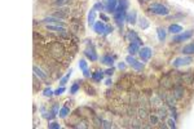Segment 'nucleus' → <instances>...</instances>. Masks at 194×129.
Masks as SVG:
<instances>
[{"mask_svg":"<svg viewBox=\"0 0 194 129\" xmlns=\"http://www.w3.org/2000/svg\"><path fill=\"white\" fill-rule=\"evenodd\" d=\"M168 32H171L172 35H176V34H180V32H183V27H181L180 25H176V23H174V25H170V27H168Z\"/></svg>","mask_w":194,"mask_h":129,"instance_id":"20","label":"nucleus"},{"mask_svg":"<svg viewBox=\"0 0 194 129\" xmlns=\"http://www.w3.org/2000/svg\"><path fill=\"white\" fill-rule=\"evenodd\" d=\"M148 119H149V123L152 124V127H157V124L161 123V122H159V120H161V119L158 118V115L155 114V112H153V114H149V118H148Z\"/></svg>","mask_w":194,"mask_h":129,"instance_id":"23","label":"nucleus"},{"mask_svg":"<svg viewBox=\"0 0 194 129\" xmlns=\"http://www.w3.org/2000/svg\"><path fill=\"white\" fill-rule=\"evenodd\" d=\"M32 70H34V72H35V75H36L38 77H39V80L47 81V79H48V74H47V72H44V71H43L40 67H38L36 64H34Z\"/></svg>","mask_w":194,"mask_h":129,"instance_id":"13","label":"nucleus"},{"mask_svg":"<svg viewBox=\"0 0 194 129\" xmlns=\"http://www.w3.org/2000/svg\"><path fill=\"white\" fill-rule=\"evenodd\" d=\"M48 128H51V129H60V128H61V125H60L58 123H56V122H51L48 124Z\"/></svg>","mask_w":194,"mask_h":129,"instance_id":"40","label":"nucleus"},{"mask_svg":"<svg viewBox=\"0 0 194 129\" xmlns=\"http://www.w3.org/2000/svg\"><path fill=\"white\" fill-rule=\"evenodd\" d=\"M71 72H72V70H70L61 80H60V85H61V87H65V85H66V83L69 81V79H70V76H71Z\"/></svg>","mask_w":194,"mask_h":129,"instance_id":"32","label":"nucleus"},{"mask_svg":"<svg viewBox=\"0 0 194 129\" xmlns=\"http://www.w3.org/2000/svg\"><path fill=\"white\" fill-rule=\"evenodd\" d=\"M105 84L107 85V87H111V85H113V81H111V79H107V80L105 81Z\"/></svg>","mask_w":194,"mask_h":129,"instance_id":"48","label":"nucleus"},{"mask_svg":"<svg viewBox=\"0 0 194 129\" xmlns=\"http://www.w3.org/2000/svg\"><path fill=\"white\" fill-rule=\"evenodd\" d=\"M110 96H111V97H113V90H107V92H106V97H107V98H109Z\"/></svg>","mask_w":194,"mask_h":129,"instance_id":"50","label":"nucleus"},{"mask_svg":"<svg viewBox=\"0 0 194 129\" xmlns=\"http://www.w3.org/2000/svg\"><path fill=\"white\" fill-rule=\"evenodd\" d=\"M79 68L82 71H84V70H87L88 68V63L85 62V59H80V62H79Z\"/></svg>","mask_w":194,"mask_h":129,"instance_id":"37","label":"nucleus"},{"mask_svg":"<svg viewBox=\"0 0 194 129\" xmlns=\"http://www.w3.org/2000/svg\"><path fill=\"white\" fill-rule=\"evenodd\" d=\"M118 68H119V70H124V68H126V63L119 62V63H118Z\"/></svg>","mask_w":194,"mask_h":129,"instance_id":"46","label":"nucleus"},{"mask_svg":"<svg viewBox=\"0 0 194 129\" xmlns=\"http://www.w3.org/2000/svg\"><path fill=\"white\" fill-rule=\"evenodd\" d=\"M100 17H101V20L103 21V22H109V17H107V16L105 14V13H101Z\"/></svg>","mask_w":194,"mask_h":129,"instance_id":"45","label":"nucleus"},{"mask_svg":"<svg viewBox=\"0 0 194 129\" xmlns=\"http://www.w3.org/2000/svg\"><path fill=\"white\" fill-rule=\"evenodd\" d=\"M105 28H106V25L102 23L101 21H98V22H96L93 25V30L97 34H105Z\"/></svg>","mask_w":194,"mask_h":129,"instance_id":"16","label":"nucleus"},{"mask_svg":"<svg viewBox=\"0 0 194 129\" xmlns=\"http://www.w3.org/2000/svg\"><path fill=\"white\" fill-rule=\"evenodd\" d=\"M150 106L153 107V110H158L159 107L163 106V101L161 100V97L158 94H154V96L150 98Z\"/></svg>","mask_w":194,"mask_h":129,"instance_id":"10","label":"nucleus"},{"mask_svg":"<svg viewBox=\"0 0 194 129\" xmlns=\"http://www.w3.org/2000/svg\"><path fill=\"white\" fill-rule=\"evenodd\" d=\"M185 93H186V88H185L184 85H174V90H172V94H174V97H175L177 101L183 100V98L185 97Z\"/></svg>","mask_w":194,"mask_h":129,"instance_id":"3","label":"nucleus"},{"mask_svg":"<svg viewBox=\"0 0 194 129\" xmlns=\"http://www.w3.org/2000/svg\"><path fill=\"white\" fill-rule=\"evenodd\" d=\"M84 56L88 59H91V61H97V59H98V57H97V54H96V52H94V49H85L84 50Z\"/></svg>","mask_w":194,"mask_h":129,"instance_id":"17","label":"nucleus"},{"mask_svg":"<svg viewBox=\"0 0 194 129\" xmlns=\"http://www.w3.org/2000/svg\"><path fill=\"white\" fill-rule=\"evenodd\" d=\"M51 112L53 114L54 116H56V115H58V112H60V103L54 102V105L52 106V110H51Z\"/></svg>","mask_w":194,"mask_h":129,"instance_id":"35","label":"nucleus"},{"mask_svg":"<svg viewBox=\"0 0 194 129\" xmlns=\"http://www.w3.org/2000/svg\"><path fill=\"white\" fill-rule=\"evenodd\" d=\"M139 54H140V58L142 59V62H148L153 56V50L149 46H142L139 50Z\"/></svg>","mask_w":194,"mask_h":129,"instance_id":"4","label":"nucleus"},{"mask_svg":"<svg viewBox=\"0 0 194 129\" xmlns=\"http://www.w3.org/2000/svg\"><path fill=\"white\" fill-rule=\"evenodd\" d=\"M181 52L185 54V56H189V54H194V41L190 43V44L185 45L183 49H181Z\"/></svg>","mask_w":194,"mask_h":129,"instance_id":"21","label":"nucleus"},{"mask_svg":"<svg viewBox=\"0 0 194 129\" xmlns=\"http://www.w3.org/2000/svg\"><path fill=\"white\" fill-rule=\"evenodd\" d=\"M70 114V109L69 107H66V106H63L61 110H60V112H58V115H60V118H62V119H65L66 116Z\"/></svg>","mask_w":194,"mask_h":129,"instance_id":"31","label":"nucleus"},{"mask_svg":"<svg viewBox=\"0 0 194 129\" xmlns=\"http://www.w3.org/2000/svg\"><path fill=\"white\" fill-rule=\"evenodd\" d=\"M114 71H115V68H114L113 66H111L110 68H107V70L105 71V74H106V75H110V76H111V75L114 74Z\"/></svg>","mask_w":194,"mask_h":129,"instance_id":"44","label":"nucleus"},{"mask_svg":"<svg viewBox=\"0 0 194 129\" xmlns=\"http://www.w3.org/2000/svg\"><path fill=\"white\" fill-rule=\"evenodd\" d=\"M149 10L153 13V14H157V16H167L170 10L166 5H163L162 3H153L150 4V8Z\"/></svg>","mask_w":194,"mask_h":129,"instance_id":"1","label":"nucleus"},{"mask_svg":"<svg viewBox=\"0 0 194 129\" xmlns=\"http://www.w3.org/2000/svg\"><path fill=\"white\" fill-rule=\"evenodd\" d=\"M113 123H110V122H107V120H102V128H106V129H109V128H113Z\"/></svg>","mask_w":194,"mask_h":129,"instance_id":"41","label":"nucleus"},{"mask_svg":"<svg viewBox=\"0 0 194 129\" xmlns=\"http://www.w3.org/2000/svg\"><path fill=\"white\" fill-rule=\"evenodd\" d=\"M176 101H177V100L174 97V94H172V93H167V97H166L165 102L167 103L168 106H176Z\"/></svg>","mask_w":194,"mask_h":129,"instance_id":"28","label":"nucleus"},{"mask_svg":"<svg viewBox=\"0 0 194 129\" xmlns=\"http://www.w3.org/2000/svg\"><path fill=\"white\" fill-rule=\"evenodd\" d=\"M94 20H96V10L92 8V9L89 10V13H88V25L93 26L94 23H96V22H94Z\"/></svg>","mask_w":194,"mask_h":129,"instance_id":"29","label":"nucleus"},{"mask_svg":"<svg viewBox=\"0 0 194 129\" xmlns=\"http://www.w3.org/2000/svg\"><path fill=\"white\" fill-rule=\"evenodd\" d=\"M132 68H135L136 71H142V70H144V62H139L136 59L135 63L132 64Z\"/></svg>","mask_w":194,"mask_h":129,"instance_id":"34","label":"nucleus"},{"mask_svg":"<svg viewBox=\"0 0 194 129\" xmlns=\"http://www.w3.org/2000/svg\"><path fill=\"white\" fill-rule=\"evenodd\" d=\"M157 34H158V39H159V41H165L166 40V35H167V31L163 27H158L157 28Z\"/></svg>","mask_w":194,"mask_h":129,"instance_id":"27","label":"nucleus"},{"mask_svg":"<svg viewBox=\"0 0 194 129\" xmlns=\"http://www.w3.org/2000/svg\"><path fill=\"white\" fill-rule=\"evenodd\" d=\"M71 103H72V102H71L70 100H67L66 102H65V106H66V107H69V109H70V107H71Z\"/></svg>","mask_w":194,"mask_h":129,"instance_id":"49","label":"nucleus"},{"mask_svg":"<svg viewBox=\"0 0 194 129\" xmlns=\"http://www.w3.org/2000/svg\"><path fill=\"white\" fill-rule=\"evenodd\" d=\"M105 2H107V0H105Z\"/></svg>","mask_w":194,"mask_h":129,"instance_id":"52","label":"nucleus"},{"mask_svg":"<svg viewBox=\"0 0 194 129\" xmlns=\"http://www.w3.org/2000/svg\"><path fill=\"white\" fill-rule=\"evenodd\" d=\"M103 74H105V71H102V70H97L96 72H93L92 75H91V79L94 80V81H101L102 80V77H103Z\"/></svg>","mask_w":194,"mask_h":129,"instance_id":"22","label":"nucleus"},{"mask_svg":"<svg viewBox=\"0 0 194 129\" xmlns=\"http://www.w3.org/2000/svg\"><path fill=\"white\" fill-rule=\"evenodd\" d=\"M166 124H167L168 128H176V124H175V119H174V118L168 119L167 122H166Z\"/></svg>","mask_w":194,"mask_h":129,"instance_id":"39","label":"nucleus"},{"mask_svg":"<svg viewBox=\"0 0 194 129\" xmlns=\"http://www.w3.org/2000/svg\"><path fill=\"white\" fill-rule=\"evenodd\" d=\"M63 92H65V87H61V88H58V89L54 90V96H61Z\"/></svg>","mask_w":194,"mask_h":129,"instance_id":"43","label":"nucleus"},{"mask_svg":"<svg viewBox=\"0 0 194 129\" xmlns=\"http://www.w3.org/2000/svg\"><path fill=\"white\" fill-rule=\"evenodd\" d=\"M181 79H183V84L192 87L194 85V72L193 71H188V72H181Z\"/></svg>","mask_w":194,"mask_h":129,"instance_id":"5","label":"nucleus"},{"mask_svg":"<svg viewBox=\"0 0 194 129\" xmlns=\"http://www.w3.org/2000/svg\"><path fill=\"white\" fill-rule=\"evenodd\" d=\"M127 39L131 43H137V44H140V45L142 44V40L140 39V36L137 35V34L133 31V30H129V31L127 32Z\"/></svg>","mask_w":194,"mask_h":129,"instance_id":"12","label":"nucleus"},{"mask_svg":"<svg viewBox=\"0 0 194 129\" xmlns=\"http://www.w3.org/2000/svg\"><path fill=\"white\" fill-rule=\"evenodd\" d=\"M161 88H163V89L174 88V80H172V76L170 74H166L161 79Z\"/></svg>","mask_w":194,"mask_h":129,"instance_id":"6","label":"nucleus"},{"mask_svg":"<svg viewBox=\"0 0 194 129\" xmlns=\"http://www.w3.org/2000/svg\"><path fill=\"white\" fill-rule=\"evenodd\" d=\"M43 94H44L45 97H52V96L54 94V92H53V90H52L51 88H45L44 90H43Z\"/></svg>","mask_w":194,"mask_h":129,"instance_id":"38","label":"nucleus"},{"mask_svg":"<svg viewBox=\"0 0 194 129\" xmlns=\"http://www.w3.org/2000/svg\"><path fill=\"white\" fill-rule=\"evenodd\" d=\"M137 118H140L141 120H145L149 118V107L145 106H139L137 107Z\"/></svg>","mask_w":194,"mask_h":129,"instance_id":"11","label":"nucleus"},{"mask_svg":"<svg viewBox=\"0 0 194 129\" xmlns=\"http://www.w3.org/2000/svg\"><path fill=\"white\" fill-rule=\"evenodd\" d=\"M137 21H139V26H140L142 30H145V28L149 27V21L146 20L145 17H140V18L137 20Z\"/></svg>","mask_w":194,"mask_h":129,"instance_id":"30","label":"nucleus"},{"mask_svg":"<svg viewBox=\"0 0 194 129\" xmlns=\"http://www.w3.org/2000/svg\"><path fill=\"white\" fill-rule=\"evenodd\" d=\"M193 62V58L192 57H179L176 58L172 64H174V67H181V66H186V64H190Z\"/></svg>","mask_w":194,"mask_h":129,"instance_id":"7","label":"nucleus"},{"mask_svg":"<svg viewBox=\"0 0 194 129\" xmlns=\"http://www.w3.org/2000/svg\"><path fill=\"white\" fill-rule=\"evenodd\" d=\"M93 9L94 10H105V5L101 3V2H97V3H94V5H93Z\"/></svg>","mask_w":194,"mask_h":129,"instance_id":"36","label":"nucleus"},{"mask_svg":"<svg viewBox=\"0 0 194 129\" xmlns=\"http://www.w3.org/2000/svg\"><path fill=\"white\" fill-rule=\"evenodd\" d=\"M84 90H85V93H87L88 96H94V94H96V90H94V88L91 87L89 84H85L84 85Z\"/></svg>","mask_w":194,"mask_h":129,"instance_id":"33","label":"nucleus"},{"mask_svg":"<svg viewBox=\"0 0 194 129\" xmlns=\"http://www.w3.org/2000/svg\"><path fill=\"white\" fill-rule=\"evenodd\" d=\"M103 5H105V12L113 13V14H114L116 7H118V0H107V2H105Z\"/></svg>","mask_w":194,"mask_h":129,"instance_id":"9","label":"nucleus"},{"mask_svg":"<svg viewBox=\"0 0 194 129\" xmlns=\"http://www.w3.org/2000/svg\"><path fill=\"white\" fill-rule=\"evenodd\" d=\"M126 17H127V12L126 10H115L114 12V21L119 26L123 25V22L126 21Z\"/></svg>","mask_w":194,"mask_h":129,"instance_id":"8","label":"nucleus"},{"mask_svg":"<svg viewBox=\"0 0 194 129\" xmlns=\"http://www.w3.org/2000/svg\"><path fill=\"white\" fill-rule=\"evenodd\" d=\"M101 63L103 64H106V66H113L114 64V57H111V56L109 54H105V56H102L101 57Z\"/></svg>","mask_w":194,"mask_h":129,"instance_id":"18","label":"nucleus"},{"mask_svg":"<svg viewBox=\"0 0 194 129\" xmlns=\"http://www.w3.org/2000/svg\"><path fill=\"white\" fill-rule=\"evenodd\" d=\"M126 21H127L128 23H131V25H135L137 22V13H136V10L128 12L127 13V17H126Z\"/></svg>","mask_w":194,"mask_h":129,"instance_id":"14","label":"nucleus"},{"mask_svg":"<svg viewBox=\"0 0 194 129\" xmlns=\"http://www.w3.org/2000/svg\"><path fill=\"white\" fill-rule=\"evenodd\" d=\"M83 75H84V77H91V74H89V70H88V68L83 71Z\"/></svg>","mask_w":194,"mask_h":129,"instance_id":"47","label":"nucleus"},{"mask_svg":"<svg viewBox=\"0 0 194 129\" xmlns=\"http://www.w3.org/2000/svg\"><path fill=\"white\" fill-rule=\"evenodd\" d=\"M145 2H152V0H145Z\"/></svg>","mask_w":194,"mask_h":129,"instance_id":"51","label":"nucleus"},{"mask_svg":"<svg viewBox=\"0 0 194 129\" xmlns=\"http://www.w3.org/2000/svg\"><path fill=\"white\" fill-rule=\"evenodd\" d=\"M154 112L158 115V118L159 119H166L167 118V115H168V110H167V107L163 105L162 107H159L158 110H154Z\"/></svg>","mask_w":194,"mask_h":129,"instance_id":"15","label":"nucleus"},{"mask_svg":"<svg viewBox=\"0 0 194 129\" xmlns=\"http://www.w3.org/2000/svg\"><path fill=\"white\" fill-rule=\"evenodd\" d=\"M129 5L128 0H118V7H116L115 10H126Z\"/></svg>","mask_w":194,"mask_h":129,"instance_id":"25","label":"nucleus"},{"mask_svg":"<svg viewBox=\"0 0 194 129\" xmlns=\"http://www.w3.org/2000/svg\"><path fill=\"white\" fill-rule=\"evenodd\" d=\"M114 31V27L111 25H106V28H105V35H109V34H111Z\"/></svg>","mask_w":194,"mask_h":129,"instance_id":"42","label":"nucleus"},{"mask_svg":"<svg viewBox=\"0 0 194 129\" xmlns=\"http://www.w3.org/2000/svg\"><path fill=\"white\" fill-rule=\"evenodd\" d=\"M139 50H140V44H137V43H131L128 46V52H129V54H136V53H139Z\"/></svg>","mask_w":194,"mask_h":129,"instance_id":"24","label":"nucleus"},{"mask_svg":"<svg viewBox=\"0 0 194 129\" xmlns=\"http://www.w3.org/2000/svg\"><path fill=\"white\" fill-rule=\"evenodd\" d=\"M194 35V30H189V31H184L180 34H176V35L172 38V41L174 43H181V41H186L189 40L192 36Z\"/></svg>","mask_w":194,"mask_h":129,"instance_id":"2","label":"nucleus"},{"mask_svg":"<svg viewBox=\"0 0 194 129\" xmlns=\"http://www.w3.org/2000/svg\"><path fill=\"white\" fill-rule=\"evenodd\" d=\"M83 83H84L83 80H76L75 83L71 85V88H70V93H71V94H75V93L78 92V90L80 89V85L83 84Z\"/></svg>","mask_w":194,"mask_h":129,"instance_id":"26","label":"nucleus"},{"mask_svg":"<svg viewBox=\"0 0 194 129\" xmlns=\"http://www.w3.org/2000/svg\"><path fill=\"white\" fill-rule=\"evenodd\" d=\"M47 30H48V31H54V32L60 34V32L65 31L66 28H65L63 26H60V25H47Z\"/></svg>","mask_w":194,"mask_h":129,"instance_id":"19","label":"nucleus"}]
</instances>
